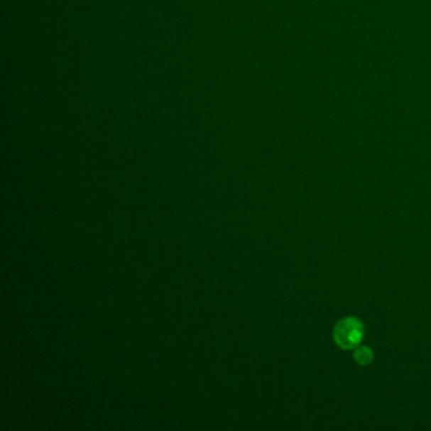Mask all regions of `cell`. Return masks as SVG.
Segmentation results:
<instances>
[{
    "label": "cell",
    "instance_id": "6da1fadb",
    "mask_svg": "<svg viewBox=\"0 0 431 431\" xmlns=\"http://www.w3.org/2000/svg\"><path fill=\"white\" fill-rule=\"evenodd\" d=\"M364 338V325L354 317H343L335 324L333 339L343 351H354Z\"/></svg>",
    "mask_w": 431,
    "mask_h": 431
},
{
    "label": "cell",
    "instance_id": "7a4b0ae2",
    "mask_svg": "<svg viewBox=\"0 0 431 431\" xmlns=\"http://www.w3.org/2000/svg\"><path fill=\"white\" fill-rule=\"evenodd\" d=\"M373 351L367 347V345H358L354 353H353V359L356 361V364L359 366H368L373 362Z\"/></svg>",
    "mask_w": 431,
    "mask_h": 431
}]
</instances>
